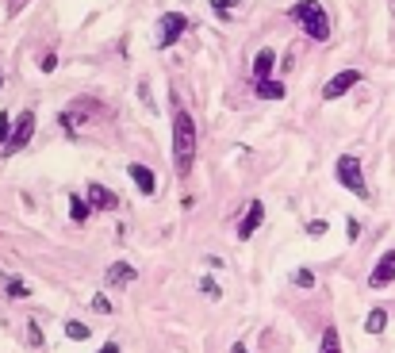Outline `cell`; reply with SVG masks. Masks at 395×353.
Wrapping results in <instances>:
<instances>
[{
    "label": "cell",
    "mask_w": 395,
    "mask_h": 353,
    "mask_svg": "<svg viewBox=\"0 0 395 353\" xmlns=\"http://www.w3.org/2000/svg\"><path fill=\"white\" fill-rule=\"evenodd\" d=\"M196 119L192 112H185L180 104H173V166H177L180 177L192 173V161H196Z\"/></svg>",
    "instance_id": "1"
},
{
    "label": "cell",
    "mask_w": 395,
    "mask_h": 353,
    "mask_svg": "<svg viewBox=\"0 0 395 353\" xmlns=\"http://www.w3.org/2000/svg\"><path fill=\"white\" fill-rule=\"evenodd\" d=\"M288 20L300 23V31L311 39V43H326L330 39V12H326L319 0H295L292 8H288Z\"/></svg>",
    "instance_id": "2"
},
{
    "label": "cell",
    "mask_w": 395,
    "mask_h": 353,
    "mask_svg": "<svg viewBox=\"0 0 395 353\" xmlns=\"http://www.w3.org/2000/svg\"><path fill=\"white\" fill-rule=\"evenodd\" d=\"M334 177H338L342 188H349L357 200H368V185H365V173H361V158L357 154H342L334 161Z\"/></svg>",
    "instance_id": "3"
},
{
    "label": "cell",
    "mask_w": 395,
    "mask_h": 353,
    "mask_svg": "<svg viewBox=\"0 0 395 353\" xmlns=\"http://www.w3.org/2000/svg\"><path fill=\"white\" fill-rule=\"evenodd\" d=\"M188 27H192V20H188L185 12H161V20H158V51L177 46L180 39L188 35Z\"/></svg>",
    "instance_id": "4"
},
{
    "label": "cell",
    "mask_w": 395,
    "mask_h": 353,
    "mask_svg": "<svg viewBox=\"0 0 395 353\" xmlns=\"http://www.w3.org/2000/svg\"><path fill=\"white\" fill-rule=\"evenodd\" d=\"M31 135H35V112H31V108H23L20 116H15L12 138H8V146H4V154H0V158H15V154H20L23 146L31 142Z\"/></svg>",
    "instance_id": "5"
},
{
    "label": "cell",
    "mask_w": 395,
    "mask_h": 353,
    "mask_svg": "<svg viewBox=\"0 0 395 353\" xmlns=\"http://www.w3.org/2000/svg\"><path fill=\"white\" fill-rule=\"evenodd\" d=\"M361 81H365V73H361V69H342V73H334V77L323 85V100H338V96H345L353 85H361Z\"/></svg>",
    "instance_id": "6"
},
{
    "label": "cell",
    "mask_w": 395,
    "mask_h": 353,
    "mask_svg": "<svg viewBox=\"0 0 395 353\" xmlns=\"http://www.w3.org/2000/svg\"><path fill=\"white\" fill-rule=\"evenodd\" d=\"M391 281H395V250H384V258L368 273V288H388Z\"/></svg>",
    "instance_id": "7"
},
{
    "label": "cell",
    "mask_w": 395,
    "mask_h": 353,
    "mask_svg": "<svg viewBox=\"0 0 395 353\" xmlns=\"http://www.w3.org/2000/svg\"><path fill=\"white\" fill-rule=\"evenodd\" d=\"M85 200L93 204V211H115V208H119V196H115L108 185H100V180H93V185H88Z\"/></svg>",
    "instance_id": "8"
},
{
    "label": "cell",
    "mask_w": 395,
    "mask_h": 353,
    "mask_svg": "<svg viewBox=\"0 0 395 353\" xmlns=\"http://www.w3.org/2000/svg\"><path fill=\"white\" fill-rule=\"evenodd\" d=\"M127 177L135 180V188H138L142 196H154V192H158V177H154V169L142 166V161H130V166H127Z\"/></svg>",
    "instance_id": "9"
},
{
    "label": "cell",
    "mask_w": 395,
    "mask_h": 353,
    "mask_svg": "<svg viewBox=\"0 0 395 353\" xmlns=\"http://www.w3.org/2000/svg\"><path fill=\"white\" fill-rule=\"evenodd\" d=\"M265 223V204L261 200H253L250 208H246V215H242V223H238V238H253V231H257V227Z\"/></svg>",
    "instance_id": "10"
},
{
    "label": "cell",
    "mask_w": 395,
    "mask_h": 353,
    "mask_svg": "<svg viewBox=\"0 0 395 353\" xmlns=\"http://www.w3.org/2000/svg\"><path fill=\"white\" fill-rule=\"evenodd\" d=\"M135 265H130V261H115V265H108V284L112 288H127L130 281H135Z\"/></svg>",
    "instance_id": "11"
},
{
    "label": "cell",
    "mask_w": 395,
    "mask_h": 353,
    "mask_svg": "<svg viewBox=\"0 0 395 353\" xmlns=\"http://www.w3.org/2000/svg\"><path fill=\"white\" fill-rule=\"evenodd\" d=\"M253 96H257V100H284L288 96V85H281V81H253Z\"/></svg>",
    "instance_id": "12"
},
{
    "label": "cell",
    "mask_w": 395,
    "mask_h": 353,
    "mask_svg": "<svg viewBox=\"0 0 395 353\" xmlns=\"http://www.w3.org/2000/svg\"><path fill=\"white\" fill-rule=\"evenodd\" d=\"M273 65H276V51H257V58H253V81H269Z\"/></svg>",
    "instance_id": "13"
},
{
    "label": "cell",
    "mask_w": 395,
    "mask_h": 353,
    "mask_svg": "<svg viewBox=\"0 0 395 353\" xmlns=\"http://www.w3.org/2000/svg\"><path fill=\"white\" fill-rule=\"evenodd\" d=\"M69 215H73V223H88V215H93V204L81 200V196H69Z\"/></svg>",
    "instance_id": "14"
},
{
    "label": "cell",
    "mask_w": 395,
    "mask_h": 353,
    "mask_svg": "<svg viewBox=\"0 0 395 353\" xmlns=\"http://www.w3.org/2000/svg\"><path fill=\"white\" fill-rule=\"evenodd\" d=\"M384 326H388V311H384V307H373V311H368V319H365V331H368V334H380Z\"/></svg>",
    "instance_id": "15"
},
{
    "label": "cell",
    "mask_w": 395,
    "mask_h": 353,
    "mask_svg": "<svg viewBox=\"0 0 395 353\" xmlns=\"http://www.w3.org/2000/svg\"><path fill=\"white\" fill-rule=\"evenodd\" d=\"M319 353H342L338 326H326V331H323V342H319Z\"/></svg>",
    "instance_id": "16"
},
{
    "label": "cell",
    "mask_w": 395,
    "mask_h": 353,
    "mask_svg": "<svg viewBox=\"0 0 395 353\" xmlns=\"http://www.w3.org/2000/svg\"><path fill=\"white\" fill-rule=\"evenodd\" d=\"M12 116H8V112H0V154H4V146H8V138H12Z\"/></svg>",
    "instance_id": "17"
},
{
    "label": "cell",
    "mask_w": 395,
    "mask_h": 353,
    "mask_svg": "<svg viewBox=\"0 0 395 353\" xmlns=\"http://www.w3.org/2000/svg\"><path fill=\"white\" fill-rule=\"evenodd\" d=\"M65 338H73V342H85V338H88V326L73 319V323H65Z\"/></svg>",
    "instance_id": "18"
},
{
    "label": "cell",
    "mask_w": 395,
    "mask_h": 353,
    "mask_svg": "<svg viewBox=\"0 0 395 353\" xmlns=\"http://www.w3.org/2000/svg\"><path fill=\"white\" fill-rule=\"evenodd\" d=\"M292 281H295V288H315V273L311 269H295Z\"/></svg>",
    "instance_id": "19"
},
{
    "label": "cell",
    "mask_w": 395,
    "mask_h": 353,
    "mask_svg": "<svg viewBox=\"0 0 395 353\" xmlns=\"http://www.w3.org/2000/svg\"><path fill=\"white\" fill-rule=\"evenodd\" d=\"M27 284L20 281V277H8V295H15V300H27Z\"/></svg>",
    "instance_id": "20"
},
{
    "label": "cell",
    "mask_w": 395,
    "mask_h": 353,
    "mask_svg": "<svg viewBox=\"0 0 395 353\" xmlns=\"http://www.w3.org/2000/svg\"><path fill=\"white\" fill-rule=\"evenodd\" d=\"M238 0H211V12L223 15V23H230V8H234Z\"/></svg>",
    "instance_id": "21"
},
{
    "label": "cell",
    "mask_w": 395,
    "mask_h": 353,
    "mask_svg": "<svg viewBox=\"0 0 395 353\" xmlns=\"http://www.w3.org/2000/svg\"><path fill=\"white\" fill-rule=\"evenodd\" d=\"M93 311H100V315H112V300L96 292V295H93Z\"/></svg>",
    "instance_id": "22"
},
{
    "label": "cell",
    "mask_w": 395,
    "mask_h": 353,
    "mask_svg": "<svg viewBox=\"0 0 395 353\" xmlns=\"http://www.w3.org/2000/svg\"><path fill=\"white\" fill-rule=\"evenodd\" d=\"M31 0H4V8H8V15H20L23 8H27Z\"/></svg>",
    "instance_id": "23"
},
{
    "label": "cell",
    "mask_w": 395,
    "mask_h": 353,
    "mask_svg": "<svg viewBox=\"0 0 395 353\" xmlns=\"http://www.w3.org/2000/svg\"><path fill=\"white\" fill-rule=\"evenodd\" d=\"M200 288H203V292H208V295H211V300H219V284H215V281H211V277H203V281H200Z\"/></svg>",
    "instance_id": "24"
},
{
    "label": "cell",
    "mask_w": 395,
    "mask_h": 353,
    "mask_svg": "<svg viewBox=\"0 0 395 353\" xmlns=\"http://www.w3.org/2000/svg\"><path fill=\"white\" fill-rule=\"evenodd\" d=\"M307 234H311V238H323V234H326V223H323V219H315V223H307Z\"/></svg>",
    "instance_id": "25"
},
{
    "label": "cell",
    "mask_w": 395,
    "mask_h": 353,
    "mask_svg": "<svg viewBox=\"0 0 395 353\" xmlns=\"http://www.w3.org/2000/svg\"><path fill=\"white\" fill-rule=\"evenodd\" d=\"M43 73H54L58 69V54H43V65H39Z\"/></svg>",
    "instance_id": "26"
},
{
    "label": "cell",
    "mask_w": 395,
    "mask_h": 353,
    "mask_svg": "<svg viewBox=\"0 0 395 353\" xmlns=\"http://www.w3.org/2000/svg\"><path fill=\"white\" fill-rule=\"evenodd\" d=\"M27 331H31V346H43V331H39V323H31Z\"/></svg>",
    "instance_id": "27"
},
{
    "label": "cell",
    "mask_w": 395,
    "mask_h": 353,
    "mask_svg": "<svg viewBox=\"0 0 395 353\" xmlns=\"http://www.w3.org/2000/svg\"><path fill=\"white\" fill-rule=\"evenodd\" d=\"M345 231H349V242H357V234H361V223H357V219H349V223H345Z\"/></svg>",
    "instance_id": "28"
},
{
    "label": "cell",
    "mask_w": 395,
    "mask_h": 353,
    "mask_svg": "<svg viewBox=\"0 0 395 353\" xmlns=\"http://www.w3.org/2000/svg\"><path fill=\"white\" fill-rule=\"evenodd\" d=\"M100 353H119V342H104Z\"/></svg>",
    "instance_id": "29"
},
{
    "label": "cell",
    "mask_w": 395,
    "mask_h": 353,
    "mask_svg": "<svg viewBox=\"0 0 395 353\" xmlns=\"http://www.w3.org/2000/svg\"><path fill=\"white\" fill-rule=\"evenodd\" d=\"M230 353H250V349H246L242 342H234V346H230Z\"/></svg>",
    "instance_id": "30"
},
{
    "label": "cell",
    "mask_w": 395,
    "mask_h": 353,
    "mask_svg": "<svg viewBox=\"0 0 395 353\" xmlns=\"http://www.w3.org/2000/svg\"><path fill=\"white\" fill-rule=\"evenodd\" d=\"M0 85H4V69H0Z\"/></svg>",
    "instance_id": "31"
}]
</instances>
